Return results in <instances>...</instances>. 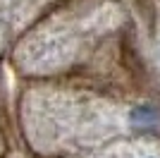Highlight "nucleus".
I'll use <instances>...</instances> for the list:
<instances>
[{"label":"nucleus","instance_id":"nucleus-1","mask_svg":"<svg viewBox=\"0 0 160 158\" xmlns=\"http://www.w3.org/2000/svg\"><path fill=\"white\" fill-rule=\"evenodd\" d=\"M134 125H146V122H155V113L151 108H136L132 115Z\"/></svg>","mask_w":160,"mask_h":158}]
</instances>
